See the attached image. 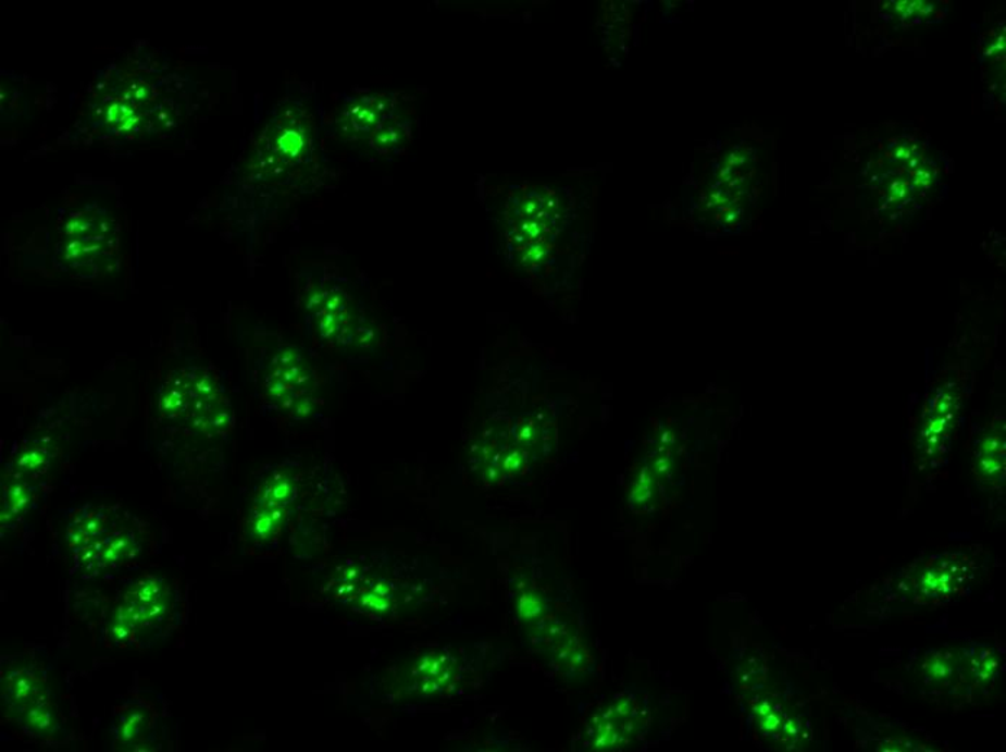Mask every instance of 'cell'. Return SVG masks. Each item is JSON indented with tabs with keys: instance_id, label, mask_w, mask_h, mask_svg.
<instances>
[{
	"instance_id": "obj_17",
	"label": "cell",
	"mask_w": 1006,
	"mask_h": 752,
	"mask_svg": "<svg viewBox=\"0 0 1006 752\" xmlns=\"http://www.w3.org/2000/svg\"><path fill=\"white\" fill-rule=\"evenodd\" d=\"M904 153H905V148H904V147H901V148H898V151H895V157H896V158H904Z\"/></svg>"
},
{
	"instance_id": "obj_14",
	"label": "cell",
	"mask_w": 1006,
	"mask_h": 752,
	"mask_svg": "<svg viewBox=\"0 0 1006 752\" xmlns=\"http://www.w3.org/2000/svg\"><path fill=\"white\" fill-rule=\"evenodd\" d=\"M363 604L373 606V608L380 609V608H385V606L388 605V602H386L385 600H382V597L380 600V597L377 596L367 595L363 597Z\"/></svg>"
},
{
	"instance_id": "obj_9",
	"label": "cell",
	"mask_w": 1006,
	"mask_h": 752,
	"mask_svg": "<svg viewBox=\"0 0 1006 752\" xmlns=\"http://www.w3.org/2000/svg\"><path fill=\"white\" fill-rule=\"evenodd\" d=\"M978 478L985 482H998L1005 472L1004 421L995 420L982 435L977 448Z\"/></svg>"
},
{
	"instance_id": "obj_11",
	"label": "cell",
	"mask_w": 1006,
	"mask_h": 752,
	"mask_svg": "<svg viewBox=\"0 0 1006 752\" xmlns=\"http://www.w3.org/2000/svg\"><path fill=\"white\" fill-rule=\"evenodd\" d=\"M518 614L524 619H535L542 617L546 611L543 597L534 592L522 593L517 604Z\"/></svg>"
},
{
	"instance_id": "obj_2",
	"label": "cell",
	"mask_w": 1006,
	"mask_h": 752,
	"mask_svg": "<svg viewBox=\"0 0 1006 752\" xmlns=\"http://www.w3.org/2000/svg\"><path fill=\"white\" fill-rule=\"evenodd\" d=\"M161 415L201 434L226 433L233 424L231 403L216 378L203 368L171 372L160 391Z\"/></svg>"
},
{
	"instance_id": "obj_7",
	"label": "cell",
	"mask_w": 1006,
	"mask_h": 752,
	"mask_svg": "<svg viewBox=\"0 0 1006 752\" xmlns=\"http://www.w3.org/2000/svg\"><path fill=\"white\" fill-rule=\"evenodd\" d=\"M158 723L160 712L156 703L147 698L129 699L114 712L113 745L122 751L149 750L151 742L157 740Z\"/></svg>"
},
{
	"instance_id": "obj_6",
	"label": "cell",
	"mask_w": 1006,
	"mask_h": 752,
	"mask_svg": "<svg viewBox=\"0 0 1006 752\" xmlns=\"http://www.w3.org/2000/svg\"><path fill=\"white\" fill-rule=\"evenodd\" d=\"M9 712H17L22 725L34 737H50L59 727L57 712L48 699L46 679L30 668L13 671L7 679Z\"/></svg>"
},
{
	"instance_id": "obj_13",
	"label": "cell",
	"mask_w": 1006,
	"mask_h": 752,
	"mask_svg": "<svg viewBox=\"0 0 1006 752\" xmlns=\"http://www.w3.org/2000/svg\"><path fill=\"white\" fill-rule=\"evenodd\" d=\"M779 716L774 714H768L767 712L766 718L762 719V727L768 729V731H774V729L779 728Z\"/></svg>"
},
{
	"instance_id": "obj_10",
	"label": "cell",
	"mask_w": 1006,
	"mask_h": 752,
	"mask_svg": "<svg viewBox=\"0 0 1006 752\" xmlns=\"http://www.w3.org/2000/svg\"><path fill=\"white\" fill-rule=\"evenodd\" d=\"M29 495L22 483H12L3 494V518L21 516L28 507Z\"/></svg>"
},
{
	"instance_id": "obj_15",
	"label": "cell",
	"mask_w": 1006,
	"mask_h": 752,
	"mask_svg": "<svg viewBox=\"0 0 1006 752\" xmlns=\"http://www.w3.org/2000/svg\"><path fill=\"white\" fill-rule=\"evenodd\" d=\"M905 4H908V2H898V3H896V7H895L896 11H898V12L905 11V9H907V7H905Z\"/></svg>"
},
{
	"instance_id": "obj_16",
	"label": "cell",
	"mask_w": 1006,
	"mask_h": 752,
	"mask_svg": "<svg viewBox=\"0 0 1006 752\" xmlns=\"http://www.w3.org/2000/svg\"><path fill=\"white\" fill-rule=\"evenodd\" d=\"M931 11H933V7H931V4H927L926 9H921V15H929Z\"/></svg>"
},
{
	"instance_id": "obj_5",
	"label": "cell",
	"mask_w": 1006,
	"mask_h": 752,
	"mask_svg": "<svg viewBox=\"0 0 1006 752\" xmlns=\"http://www.w3.org/2000/svg\"><path fill=\"white\" fill-rule=\"evenodd\" d=\"M966 402V380L959 373H943L931 385L922 407L920 444L930 457L944 455Z\"/></svg>"
},
{
	"instance_id": "obj_8",
	"label": "cell",
	"mask_w": 1006,
	"mask_h": 752,
	"mask_svg": "<svg viewBox=\"0 0 1006 752\" xmlns=\"http://www.w3.org/2000/svg\"><path fill=\"white\" fill-rule=\"evenodd\" d=\"M319 301L310 307L313 310V320L315 328L323 341L332 342L333 345L343 347L351 345L355 336L356 343L360 345L359 338L351 330V324L358 328L360 332L367 329L360 328L363 319L356 315V307H351L345 294L337 289H323L318 294Z\"/></svg>"
},
{
	"instance_id": "obj_4",
	"label": "cell",
	"mask_w": 1006,
	"mask_h": 752,
	"mask_svg": "<svg viewBox=\"0 0 1006 752\" xmlns=\"http://www.w3.org/2000/svg\"><path fill=\"white\" fill-rule=\"evenodd\" d=\"M263 386L266 398L296 419H307L319 399L318 372L296 347H284L275 354Z\"/></svg>"
},
{
	"instance_id": "obj_3",
	"label": "cell",
	"mask_w": 1006,
	"mask_h": 752,
	"mask_svg": "<svg viewBox=\"0 0 1006 752\" xmlns=\"http://www.w3.org/2000/svg\"><path fill=\"white\" fill-rule=\"evenodd\" d=\"M173 608V595L164 580L156 576L136 580L113 608L109 636L119 646L151 643L170 621Z\"/></svg>"
},
{
	"instance_id": "obj_12",
	"label": "cell",
	"mask_w": 1006,
	"mask_h": 752,
	"mask_svg": "<svg viewBox=\"0 0 1006 752\" xmlns=\"http://www.w3.org/2000/svg\"><path fill=\"white\" fill-rule=\"evenodd\" d=\"M926 667L927 671H929V676L933 677V679H946V677L951 676L952 673L951 666H948V664L944 662L943 658L939 657L931 659V662L927 664Z\"/></svg>"
},
{
	"instance_id": "obj_1",
	"label": "cell",
	"mask_w": 1006,
	"mask_h": 752,
	"mask_svg": "<svg viewBox=\"0 0 1006 752\" xmlns=\"http://www.w3.org/2000/svg\"><path fill=\"white\" fill-rule=\"evenodd\" d=\"M67 541L89 574L117 569L142 553V535L134 520L111 507H85L74 513Z\"/></svg>"
}]
</instances>
